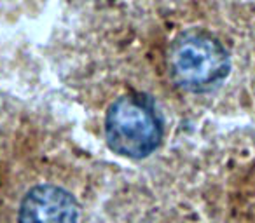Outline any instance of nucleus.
Listing matches in <instances>:
<instances>
[{
    "mask_svg": "<svg viewBox=\"0 0 255 223\" xmlns=\"http://www.w3.org/2000/svg\"><path fill=\"white\" fill-rule=\"evenodd\" d=\"M229 54L215 35L203 30H187L171 42L168 51V72L178 89L206 92L227 77Z\"/></svg>",
    "mask_w": 255,
    "mask_h": 223,
    "instance_id": "1",
    "label": "nucleus"
},
{
    "mask_svg": "<svg viewBox=\"0 0 255 223\" xmlns=\"http://www.w3.org/2000/svg\"><path fill=\"white\" fill-rule=\"evenodd\" d=\"M79 206L70 192L56 185H37L23 197L18 223H77Z\"/></svg>",
    "mask_w": 255,
    "mask_h": 223,
    "instance_id": "3",
    "label": "nucleus"
},
{
    "mask_svg": "<svg viewBox=\"0 0 255 223\" xmlns=\"http://www.w3.org/2000/svg\"><path fill=\"white\" fill-rule=\"evenodd\" d=\"M105 138L119 155L129 159L150 155L163 138V126L154 105L143 96H121L107 112Z\"/></svg>",
    "mask_w": 255,
    "mask_h": 223,
    "instance_id": "2",
    "label": "nucleus"
}]
</instances>
